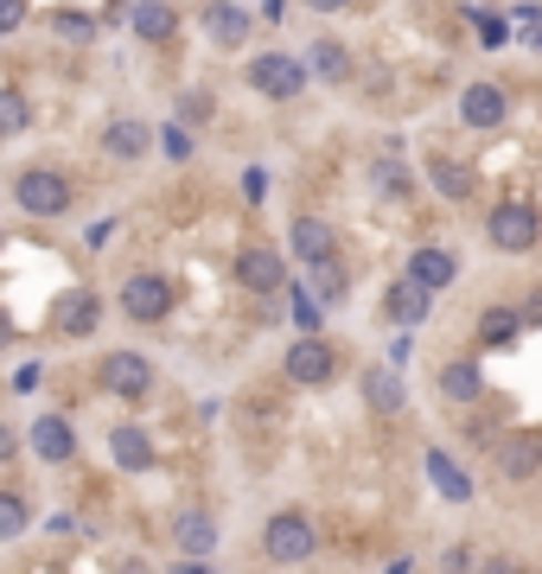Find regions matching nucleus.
<instances>
[{
	"label": "nucleus",
	"mask_w": 542,
	"mask_h": 574,
	"mask_svg": "<svg viewBox=\"0 0 542 574\" xmlns=\"http://www.w3.org/2000/svg\"><path fill=\"white\" fill-rule=\"evenodd\" d=\"M377 185H384V192H415V173L402 160H377Z\"/></svg>",
	"instance_id": "nucleus-31"
},
{
	"label": "nucleus",
	"mask_w": 542,
	"mask_h": 574,
	"mask_svg": "<svg viewBox=\"0 0 542 574\" xmlns=\"http://www.w3.org/2000/svg\"><path fill=\"white\" fill-rule=\"evenodd\" d=\"M243 198H249V205H262V198H268V173H262V166H249V173H243Z\"/></svg>",
	"instance_id": "nucleus-37"
},
{
	"label": "nucleus",
	"mask_w": 542,
	"mask_h": 574,
	"mask_svg": "<svg viewBox=\"0 0 542 574\" xmlns=\"http://www.w3.org/2000/svg\"><path fill=\"white\" fill-rule=\"evenodd\" d=\"M109 236H115V224H109V217H96V224H90V230H83V243H90V249H103Z\"/></svg>",
	"instance_id": "nucleus-39"
},
{
	"label": "nucleus",
	"mask_w": 542,
	"mask_h": 574,
	"mask_svg": "<svg viewBox=\"0 0 542 574\" xmlns=\"http://www.w3.org/2000/svg\"><path fill=\"white\" fill-rule=\"evenodd\" d=\"M517 39L542 52V7H523V13H517Z\"/></svg>",
	"instance_id": "nucleus-33"
},
{
	"label": "nucleus",
	"mask_w": 542,
	"mask_h": 574,
	"mask_svg": "<svg viewBox=\"0 0 542 574\" xmlns=\"http://www.w3.org/2000/svg\"><path fill=\"white\" fill-rule=\"evenodd\" d=\"M498 472L504 479H536L542 472V434H511L498 447Z\"/></svg>",
	"instance_id": "nucleus-16"
},
{
	"label": "nucleus",
	"mask_w": 542,
	"mask_h": 574,
	"mask_svg": "<svg viewBox=\"0 0 542 574\" xmlns=\"http://www.w3.org/2000/svg\"><path fill=\"white\" fill-rule=\"evenodd\" d=\"M173 543H180L185 555H211V549H217V523H211V511H180V517H173Z\"/></svg>",
	"instance_id": "nucleus-21"
},
{
	"label": "nucleus",
	"mask_w": 542,
	"mask_h": 574,
	"mask_svg": "<svg viewBox=\"0 0 542 574\" xmlns=\"http://www.w3.org/2000/svg\"><path fill=\"white\" fill-rule=\"evenodd\" d=\"M122 314L141 319V326L166 319V314H173V281H166V275H147V268L129 275V281H122Z\"/></svg>",
	"instance_id": "nucleus-7"
},
{
	"label": "nucleus",
	"mask_w": 542,
	"mask_h": 574,
	"mask_svg": "<svg viewBox=\"0 0 542 574\" xmlns=\"http://www.w3.org/2000/svg\"><path fill=\"white\" fill-rule=\"evenodd\" d=\"M32 453H39L45 467H64V460L78 453V434H71V421H64V416H39V421H32Z\"/></svg>",
	"instance_id": "nucleus-12"
},
{
	"label": "nucleus",
	"mask_w": 542,
	"mask_h": 574,
	"mask_svg": "<svg viewBox=\"0 0 542 574\" xmlns=\"http://www.w3.org/2000/svg\"><path fill=\"white\" fill-rule=\"evenodd\" d=\"M109 453H115V467L122 472H147L154 467V434L147 428H109Z\"/></svg>",
	"instance_id": "nucleus-15"
},
{
	"label": "nucleus",
	"mask_w": 542,
	"mask_h": 574,
	"mask_svg": "<svg viewBox=\"0 0 542 574\" xmlns=\"http://www.w3.org/2000/svg\"><path fill=\"white\" fill-rule=\"evenodd\" d=\"M440 396H447V402H479V396H485L479 365H447L440 370Z\"/></svg>",
	"instance_id": "nucleus-25"
},
{
	"label": "nucleus",
	"mask_w": 542,
	"mask_h": 574,
	"mask_svg": "<svg viewBox=\"0 0 542 574\" xmlns=\"http://www.w3.org/2000/svg\"><path fill=\"white\" fill-rule=\"evenodd\" d=\"M287 243H294V256H300V262H326V256H338V249H333V230H326L319 217H300V224L287 230Z\"/></svg>",
	"instance_id": "nucleus-22"
},
{
	"label": "nucleus",
	"mask_w": 542,
	"mask_h": 574,
	"mask_svg": "<svg viewBox=\"0 0 542 574\" xmlns=\"http://www.w3.org/2000/svg\"><path fill=\"white\" fill-rule=\"evenodd\" d=\"M249 27H256V20H249L243 7H231V0H211V7H205V39H211V45H224V52L249 45Z\"/></svg>",
	"instance_id": "nucleus-11"
},
{
	"label": "nucleus",
	"mask_w": 542,
	"mask_h": 574,
	"mask_svg": "<svg viewBox=\"0 0 542 574\" xmlns=\"http://www.w3.org/2000/svg\"><path fill=\"white\" fill-rule=\"evenodd\" d=\"M13 198H20V211H32V217H64V211H71V180L52 173V166H32V173L13 180Z\"/></svg>",
	"instance_id": "nucleus-2"
},
{
	"label": "nucleus",
	"mask_w": 542,
	"mask_h": 574,
	"mask_svg": "<svg viewBox=\"0 0 542 574\" xmlns=\"http://www.w3.org/2000/svg\"><path fill=\"white\" fill-rule=\"evenodd\" d=\"M262 555H268V562H282V568H300V562L313 555V523L300 517V511L268 517V530H262Z\"/></svg>",
	"instance_id": "nucleus-3"
},
{
	"label": "nucleus",
	"mask_w": 542,
	"mask_h": 574,
	"mask_svg": "<svg viewBox=\"0 0 542 574\" xmlns=\"http://www.w3.org/2000/svg\"><path fill=\"white\" fill-rule=\"evenodd\" d=\"M27 122H32L27 96H20V90H0V141H13V134H27Z\"/></svg>",
	"instance_id": "nucleus-28"
},
{
	"label": "nucleus",
	"mask_w": 542,
	"mask_h": 574,
	"mask_svg": "<svg viewBox=\"0 0 542 574\" xmlns=\"http://www.w3.org/2000/svg\"><path fill=\"white\" fill-rule=\"evenodd\" d=\"M402 275H415L421 287H434V294H440V287L460 281V262L447 256V249H434V243H428V249H415V256H409V268H402Z\"/></svg>",
	"instance_id": "nucleus-17"
},
{
	"label": "nucleus",
	"mask_w": 542,
	"mask_h": 574,
	"mask_svg": "<svg viewBox=\"0 0 542 574\" xmlns=\"http://www.w3.org/2000/svg\"><path fill=\"white\" fill-rule=\"evenodd\" d=\"M166 154H173V160L192 154V129H185V122H173V129H166Z\"/></svg>",
	"instance_id": "nucleus-38"
},
{
	"label": "nucleus",
	"mask_w": 542,
	"mask_h": 574,
	"mask_svg": "<svg viewBox=\"0 0 542 574\" xmlns=\"http://www.w3.org/2000/svg\"><path fill=\"white\" fill-rule=\"evenodd\" d=\"M7 339H13V319L0 314V345H7Z\"/></svg>",
	"instance_id": "nucleus-43"
},
{
	"label": "nucleus",
	"mask_w": 542,
	"mask_h": 574,
	"mask_svg": "<svg viewBox=\"0 0 542 574\" xmlns=\"http://www.w3.org/2000/svg\"><path fill=\"white\" fill-rule=\"evenodd\" d=\"M472 27H479V39H485V45H504V39H511V27H504L498 13H472Z\"/></svg>",
	"instance_id": "nucleus-34"
},
{
	"label": "nucleus",
	"mask_w": 542,
	"mask_h": 574,
	"mask_svg": "<svg viewBox=\"0 0 542 574\" xmlns=\"http://www.w3.org/2000/svg\"><path fill=\"white\" fill-rule=\"evenodd\" d=\"M236 281L249 287V294H282V287H287V262H282V249H268V243L243 249V262H236Z\"/></svg>",
	"instance_id": "nucleus-10"
},
{
	"label": "nucleus",
	"mask_w": 542,
	"mask_h": 574,
	"mask_svg": "<svg viewBox=\"0 0 542 574\" xmlns=\"http://www.w3.org/2000/svg\"><path fill=\"white\" fill-rule=\"evenodd\" d=\"M504 115H511V103H504V90H498V83H466V90H460V122H466V129L491 134V129H504Z\"/></svg>",
	"instance_id": "nucleus-9"
},
{
	"label": "nucleus",
	"mask_w": 542,
	"mask_h": 574,
	"mask_svg": "<svg viewBox=\"0 0 542 574\" xmlns=\"http://www.w3.org/2000/svg\"><path fill=\"white\" fill-rule=\"evenodd\" d=\"M294 319H300V332H319V319H326V314H319V300H313L307 287L294 294Z\"/></svg>",
	"instance_id": "nucleus-32"
},
{
	"label": "nucleus",
	"mask_w": 542,
	"mask_h": 574,
	"mask_svg": "<svg viewBox=\"0 0 542 574\" xmlns=\"http://www.w3.org/2000/svg\"><path fill=\"white\" fill-rule=\"evenodd\" d=\"M27 27V0H0V39Z\"/></svg>",
	"instance_id": "nucleus-35"
},
{
	"label": "nucleus",
	"mask_w": 542,
	"mask_h": 574,
	"mask_svg": "<svg viewBox=\"0 0 542 574\" xmlns=\"http://www.w3.org/2000/svg\"><path fill=\"white\" fill-rule=\"evenodd\" d=\"M428 479H434V492L440 498H453V504H466V498H472V479H466V467H453V460H447V453H428Z\"/></svg>",
	"instance_id": "nucleus-24"
},
{
	"label": "nucleus",
	"mask_w": 542,
	"mask_h": 574,
	"mask_svg": "<svg viewBox=\"0 0 542 574\" xmlns=\"http://www.w3.org/2000/svg\"><path fill=\"white\" fill-rule=\"evenodd\" d=\"M523 326H542V287L530 294V300H523Z\"/></svg>",
	"instance_id": "nucleus-41"
},
{
	"label": "nucleus",
	"mask_w": 542,
	"mask_h": 574,
	"mask_svg": "<svg viewBox=\"0 0 542 574\" xmlns=\"http://www.w3.org/2000/svg\"><path fill=\"white\" fill-rule=\"evenodd\" d=\"M129 27H134V39H147V45H166V39L180 32V13H173L166 0H134V7H129Z\"/></svg>",
	"instance_id": "nucleus-13"
},
{
	"label": "nucleus",
	"mask_w": 542,
	"mask_h": 574,
	"mask_svg": "<svg viewBox=\"0 0 542 574\" xmlns=\"http://www.w3.org/2000/svg\"><path fill=\"white\" fill-rule=\"evenodd\" d=\"M389 319H396V326H421V319H428V307H434V287H421L415 281V275H402V281L389 287Z\"/></svg>",
	"instance_id": "nucleus-14"
},
{
	"label": "nucleus",
	"mask_w": 542,
	"mask_h": 574,
	"mask_svg": "<svg viewBox=\"0 0 542 574\" xmlns=\"http://www.w3.org/2000/svg\"><path fill=\"white\" fill-rule=\"evenodd\" d=\"M52 27L64 32V39H71V45H83V39H90V20H83V13H58Z\"/></svg>",
	"instance_id": "nucleus-36"
},
{
	"label": "nucleus",
	"mask_w": 542,
	"mask_h": 574,
	"mask_svg": "<svg viewBox=\"0 0 542 574\" xmlns=\"http://www.w3.org/2000/svg\"><path fill=\"white\" fill-rule=\"evenodd\" d=\"M307 78L345 83V78H351V52H345L338 39H313V45H307Z\"/></svg>",
	"instance_id": "nucleus-18"
},
{
	"label": "nucleus",
	"mask_w": 542,
	"mask_h": 574,
	"mask_svg": "<svg viewBox=\"0 0 542 574\" xmlns=\"http://www.w3.org/2000/svg\"><path fill=\"white\" fill-rule=\"evenodd\" d=\"M282 370H287V383H307V390H319V383H333V377H338V351L319 339V332H307V339L287 345Z\"/></svg>",
	"instance_id": "nucleus-4"
},
{
	"label": "nucleus",
	"mask_w": 542,
	"mask_h": 574,
	"mask_svg": "<svg viewBox=\"0 0 542 574\" xmlns=\"http://www.w3.org/2000/svg\"><path fill=\"white\" fill-rule=\"evenodd\" d=\"M96 377H103V390L122 396V402H141V396L154 390V365H147L141 351H109Z\"/></svg>",
	"instance_id": "nucleus-8"
},
{
	"label": "nucleus",
	"mask_w": 542,
	"mask_h": 574,
	"mask_svg": "<svg viewBox=\"0 0 542 574\" xmlns=\"http://www.w3.org/2000/svg\"><path fill=\"white\" fill-rule=\"evenodd\" d=\"M180 122H185V129L211 122V90H185V96H180Z\"/></svg>",
	"instance_id": "nucleus-30"
},
{
	"label": "nucleus",
	"mask_w": 542,
	"mask_h": 574,
	"mask_svg": "<svg viewBox=\"0 0 542 574\" xmlns=\"http://www.w3.org/2000/svg\"><path fill=\"white\" fill-rule=\"evenodd\" d=\"M243 78H249V90H256V96H268V103H287V96H300V90H307V58L256 52Z\"/></svg>",
	"instance_id": "nucleus-1"
},
{
	"label": "nucleus",
	"mask_w": 542,
	"mask_h": 574,
	"mask_svg": "<svg viewBox=\"0 0 542 574\" xmlns=\"http://www.w3.org/2000/svg\"><path fill=\"white\" fill-rule=\"evenodd\" d=\"M147 147H154V129H147V122H109L103 129V154L109 160H141Z\"/></svg>",
	"instance_id": "nucleus-19"
},
{
	"label": "nucleus",
	"mask_w": 542,
	"mask_h": 574,
	"mask_svg": "<svg viewBox=\"0 0 542 574\" xmlns=\"http://www.w3.org/2000/svg\"><path fill=\"white\" fill-rule=\"evenodd\" d=\"M491 243L504 249V256H523V249H536V236H542V217L536 205H523V198H511V205H498L491 211Z\"/></svg>",
	"instance_id": "nucleus-5"
},
{
	"label": "nucleus",
	"mask_w": 542,
	"mask_h": 574,
	"mask_svg": "<svg viewBox=\"0 0 542 574\" xmlns=\"http://www.w3.org/2000/svg\"><path fill=\"white\" fill-rule=\"evenodd\" d=\"M313 13H338V7H351V0H307Z\"/></svg>",
	"instance_id": "nucleus-42"
},
{
	"label": "nucleus",
	"mask_w": 542,
	"mask_h": 574,
	"mask_svg": "<svg viewBox=\"0 0 542 574\" xmlns=\"http://www.w3.org/2000/svg\"><path fill=\"white\" fill-rule=\"evenodd\" d=\"M307 281H313V300H345V268H338V256H326V262H307Z\"/></svg>",
	"instance_id": "nucleus-26"
},
{
	"label": "nucleus",
	"mask_w": 542,
	"mask_h": 574,
	"mask_svg": "<svg viewBox=\"0 0 542 574\" xmlns=\"http://www.w3.org/2000/svg\"><path fill=\"white\" fill-rule=\"evenodd\" d=\"M517 332H523V307H485L479 314V345H491V351L511 345Z\"/></svg>",
	"instance_id": "nucleus-23"
},
{
	"label": "nucleus",
	"mask_w": 542,
	"mask_h": 574,
	"mask_svg": "<svg viewBox=\"0 0 542 574\" xmlns=\"http://www.w3.org/2000/svg\"><path fill=\"white\" fill-rule=\"evenodd\" d=\"M7 453H13V434H7V428H0V460H7Z\"/></svg>",
	"instance_id": "nucleus-44"
},
{
	"label": "nucleus",
	"mask_w": 542,
	"mask_h": 574,
	"mask_svg": "<svg viewBox=\"0 0 542 574\" xmlns=\"http://www.w3.org/2000/svg\"><path fill=\"white\" fill-rule=\"evenodd\" d=\"M27 523H32L27 498H20V492H0V543H20V536H27Z\"/></svg>",
	"instance_id": "nucleus-27"
},
{
	"label": "nucleus",
	"mask_w": 542,
	"mask_h": 574,
	"mask_svg": "<svg viewBox=\"0 0 542 574\" xmlns=\"http://www.w3.org/2000/svg\"><path fill=\"white\" fill-rule=\"evenodd\" d=\"M45 319H52L58 339H90V332L103 326V300H96L90 287H64V294L52 300V314H45Z\"/></svg>",
	"instance_id": "nucleus-6"
},
{
	"label": "nucleus",
	"mask_w": 542,
	"mask_h": 574,
	"mask_svg": "<svg viewBox=\"0 0 542 574\" xmlns=\"http://www.w3.org/2000/svg\"><path fill=\"white\" fill-rule=\"evenodd\" d=\"M428 173H434L440 198H466V192H472V173H466V166H453V160H447V154H440L434 166H428Z\"/></svg>",
	"instance_id": "nucleus-29"
},
{
	"label": "nucleus",
	"mask_w": 542,
	"mask_h": 574,
	"mask_svg": "<svg viewBox=\"0 0 542 574\" xmlns=\"http://www.w3.org/2000/svg\"><path fill=\"white\" fill-rule=\"evenodd\" d=\"M364 396H370V409H377V416H396V409L409 402V390H402V377H396V365L364 370Z\"/></svg>",
	"instance_id": "nucleus-20"
},
{
	"label": "nucleus",
	"mask_w": 542,
	"mask_h": 574,
	"mask_svg": "<svg viewBox=\"0 0 542 574\" xmlns=\"http://www.w3.org/2000/svg\"><path fill=\"white\" fill-rule=\"evenodd\" d=\"M13 390H20V396H32V390H39V365H27V370H20V377H13Z\"/></svg>",
	"instance_id": "nucleus-40"
}]
</instances>
